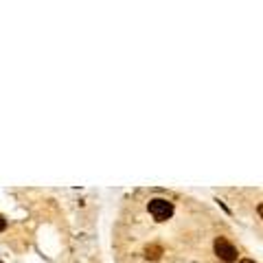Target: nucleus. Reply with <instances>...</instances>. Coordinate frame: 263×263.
I'll return each mask as SVG.
<instances>
[{
  "label": "nucleus",
  "mask_w": 263,
  "mask_h": 263,
  "mask_svg": "<svg viewBox=\"0 0 263 263\" xmlns=\"http://www.w3.org/2000/svg\"><path fill=\"white\" fill-rule=\"evenodd\" d=\"M149 213L156 222H167L173 215V204L169 200H162V197H156V200L149 202Z\"/></svg>",
  "instance_id": "f257e3e1"
},
{
  "label": "nucleus",
  "mask_w": 263,
  "mask_h": 263,
  "mask_svg": "<svg viewBox=\"0 0 263 263\" xmlns=\"http://www.w3.org/2000/svg\"><path fill=\"white\" fill-rule=\"evenodd\" d=\"M160 255H162V248L160 246H147V248H145V257H147V259H152V261L160 259Z\"/></svg>",
  "instance_id": "7ed1b4c3"
},
{
  "label": "nucleus",
  "mask_w": 263,
  "mask_h": 263,
  "mask_svg": "<svg viewBox=\"0 0 263 263\" xmlns=\"http://www.w3.org/2000/svg\"><path fill=\"white\" fill-rule=\"evenodd\" d=\"M239 263H255V261H252V259H241Z\"/></svg>",
  "instance_id": "39448f33"
},
{
  "label": "nucleus",
  "mask_w": 263,
  "mask_h": 263,
  "mask_svg": "<svg viewBox=\"0 0 263 263\" xmlns=\"http://www.w3.org/2000/svg\"><path fill=\"white\" fill-rule=\"evenodd\" d=\"M4 228H7V219H4L2 215H0V230H4Z\"/></svg>",
  "instance_id": "20e7f679"
},
{
  "label": "nucleus",
  "mask_w": 263,
  "mask_h": 263,
  "mask_svg": "<svg viewBox=\"0 0 263 263\" xmlns=\"http://www.w3.org/2000/svg\"><path fill=\"white\" fill-rule=\"evenodd\" d=\"M0 263H2V261H0Z\"/></svg>",
  "instance_id": "0eeeda50"
},
{
  "label": "nucleus",
  "mask_w": 263,
  "mask_h": 263,
  "mask_svg": "<svg viewBox=\"0 0 263 263\" xmlns=\"http://www.w3.org/2000/svg\"><path fill=\"white\" fill-rule=\"evenodd\" d=\"M259 215H261V219H263V204L259 206Z\"/></svg>",
  "instance_id": "423d86ee"
},
{
  "label": "nucleus",
  "mask_w": 263,
  "mask_h": 263,
  "mask_svg": "<svg viewBox=\"0 0 263 263\" xmlns=\"http://www.w3.org/2000/svg\"><path fill=\"white\" fill-rule=\"evenodd\" d=\"M215 255L219 257L222 261H226V263H233V261H237V257H239V252H237V248L233 246V243L228 241V239H224V237H217L215 239Z\"/></svg>",
  "instance_id": "f03ea898"
}]
</instances>
